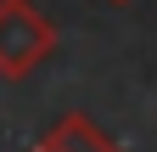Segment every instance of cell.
Listing matches in <instances>:
<instances>
[{
	"label": "cell",
	"instance_id": "obj_1",
	"mask_svg": "<svg viewBox=\"0 0 157 152\" xmlns=\"http://www.w3.org/2000/svg\"><path fill=\"white\" fill-rule=\"evenodd\" d=\"M56 51V28L34 0H0V79H28Z\"/></svg>",
	"mask_w": 157,
	"mask_h": 152
},
{
	"label": "cell",
	"instance_id": "obj_2",
	"mask_svg": "<svg viewBox=\"0 0 157 152\" xmlns=\"http://www.w3.org/2000/svg\"><path fill=\"white\" fill-rule=\"evenodd\" d=\"M28 152H124V146H118L90 113H62V118H56Z\"/></svg>",
	"mask_w": 157,
	"mask_h": 152
},
{
	"label": "cell",
	"instance_id": "obj_3",
	"mask_svg": "<svg viewBox=\"0 0 157 152\" xmlns=\"http://www.w3.org/2000/svg\"><path fill=\"white\" fill-rule=\"evenodd\" d=\"M112 6H129V0H112Z\"/></svg>",
	"mask_w": 157,
	"mask_h": 152
}]
</instances>
